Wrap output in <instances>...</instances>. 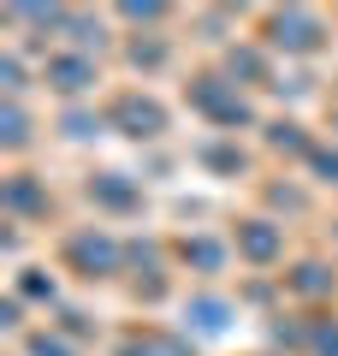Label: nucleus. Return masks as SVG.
<instances>
[{"mask_svg":"<svg viewBox=\"0 0 338 356\" xmlns=\"http://www.w3.org/2000/svg\"><path fill=\"white\" fill-rule=\"evenodd\" d=\"M113 125L125 131V137H154V131L166 125V113L154 102H143V95H125V102L113 107Z\"/></svg>","mask_w":338,"mask_h":356,"instance_id":"nucleus-1","label":"nucleus"},{"mask_svg":"<svg viewBox=\"0 0 338 356\" xmlns=\"http://www.w3.org/2000/svg\"><path fill=\"white\" fill-rule=\"evenodd\" d=\"M273 42H279V48L309 54L314 42H321V24H314L309 13H279V18H273Z\"/></svg>","mask_w":338,"mask_h":356,"instance_id":"nucleus-2","label":"nucleus"},{"mask_svg":"<svg viewBox=\"0 0 338 356\" xmlns=\"http://www.w3.org/2000/svg\"><path fill=\"white\" fill-rule=\"evenodd\" d=\"M196 107H208V113L220 119V125H243V119H250V107H243L238 95H225V89L214 83V77H202V83H196Z\"/></svg>","mask_w":338,"mask_h":356,"instance_id":"nucleus-3","label":"nucleus"},{"mask_svg":"<svg viewBox=\"0 0 338 356\" xmlns=\"http://www.w3.org/2000/svg\"><path fill=\"white\" fill-rule=\"evenodd\" d=\"M72 261H83L89 273H113L119 250H113V238H72Z\"/></svg>","mask_w":338,"mask_h":356,"instance_id":"nucleus-4","label":"nucleus"},{"mask_svg":"<svg viewBox=\"0 0 338 356\" xmlns=\"http://www.w3.org/2000/svg\"><path fill=\"white\" fill-rule=\"evenodd\" d=\"M48 77H54V89H83V83H95V65L83 54H60V60H48Z\"/></svg>","mask_w":338,"mask_h":356,"instance_id":"nucleus-5","label":"nucleus"},{"mask_svg":"<svg viewBox=\"0 0 338 356\" xmlns=\"http://www.w3.org/2000/svg\"><path fill=\"white\" fill-rule=\"evenodd\" d=\"M238 250L250 255V261H273L279 255V232L267 226V220H250V226L238 232Z\"/></svg>","mask_w":338,"mask_h":356,"instance_id":"nucleus-6","label":"nucleus"},{"mask_svg":"<svg viewBox=\"0 0 338 356\" xmlns=\"http://www.w3.org/2000/svg\"><path fill=\"white\" fill-rule=\"evenodd\" d=\"M95 196H101V202H113V208H131V202H137V191H131V184H119V178H95Z\"/></svg>","mask_w":338,"mask_h":356,"instance_id":"nucleus-7","label":"nucleus"},{"mask_svg":"<svg viewBox=\"0 0 338 356\" xmlns=\"http://www.w3.org/2000/svg\"><path fill=\"white\" fill-rule=\"evenodd\" d=\"M190 315H196V327H202V332H220V327H225V303H214V297L190 303Z\"/></svg>","mask_w":338,"mask_h":356,"instance_id":"nucleus-8","label":"nucleus"},{"mask_svg":"<svg viewBox=\"0 0 338 356\" xmlns=\"http://www.w3.org/2000/svg\"><path fill=\"white\" fill-rule=\"evenodd\" d=\"M6 202H13V208H42V196H36L30 178H13V184H6Z\"/></svg>","mask_w":338,"mask_h":356,"instance_id":"nucleus-9","label":"nucleus"},{"mask_svg":"<svg viewBox=\"0 0 338 356\" xmlns=\"http://www.w3.org/2000/svg\"><path fill=\"white\" fill-rule=\"evenodd\" d=\"M184 255L202 261V267H220V243H184Z\"/></svg>","mask_w":338,"mask_h":356,"instance_id":"nucleus-10","label":"nucleus"},{"mask_svg":"<svg viewBox=\"0 0 338 356\" xmlns=\"http://www.w3.org/2000/svg\"><path fill=\"white\" fill-rule=\"evenodd\" d=\"M297 291H326V273L321 267H297Z\"/></svg>","mask_w":338,"mask_h":356,"instance_id":"nucleus-11","label":"nucleus"},{"mask_svg":"<svg viewBox=\"0 0 338 356\" xmlns=\"http://www.w3.org/2000/svg\"><path fill=\"white\" fill-rule=\"evenodd\" d=\"M6 143H13V149L24 143V113H18V107H6Z\"/></svg>","mask_w":338,"mask_h":356,"instance_id":"nucleus-12","label":"nucleus"},{"mask_svg":"<svg viewBox=\"0 0 338 356\" xmlns=\"http://www.w3.org/2000/svg\"><path fill=\"white\" fill-rule=\"evenodd\" d=\"M273 143H279V149H303V137H297V125H273Z\"/></svg>","mask_w":338,"mask_h":356,"instance_id":"nucleus-13","label":"nucleus"},{"mask_svg":"<svg viewBox=\"0 0 338 356\" xmlns=\"http://www.w3.org/2000/svg\"><path fill=\"white\" fill-rule=\"evenodd\" d=\"M314 350H321V356H338V332L321 327V332H314Z\"/></svg>","mask_w":338,"mask_h":356,"instance_id":"nucleus-14","label":"nucleus"},{"mask_svg":"<svg viewBox=\"0 0 338 356\" xmlns=\"http://www.w3.org/2000/svg\"><path fill=\"white\" fill-rule=\"evenodd\" d=\"M30 350H36V356H72V350H65L60 339H36V344H30Z\"/></svg>","mask_w":338,"mask_h":356,"instance_id":"nucleus-15","label":"nucleus"},{"mask_svg":"<svg viewBox=\"0 0 338 356\" xmlns=\"http://www.w3.org/2000/svg\"><path fill=\"white\" fill-rule=\"evenodd\" d=\"M314 166H321V172H338V154H314Z\"/></svg>","mask_w":338,"mask_h":356,"instance_id":"nucleus-16","label":"nucleus"}]
</instances>
